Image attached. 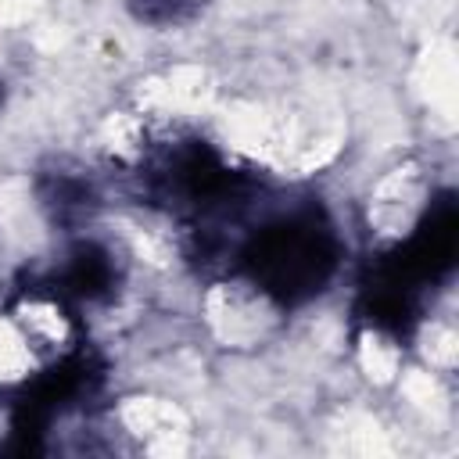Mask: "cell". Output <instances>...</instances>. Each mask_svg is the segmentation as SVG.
I'll return each instance as SVG.
<instances>
[{
	"label": "cell",
	"mask_w": 459,
	"mask_h": 459,
	"mask_svg": "<svg viewBox=\"0 0 459 459\" xmlns=\"http://www.w3.org/2000/svg\"><path fill=\"white\" fill-rule=\"evenodd\" d=\"M455 39L452 29L434 25L430 32L420 36V43L409 54L405 65V93L412 108L427 118V136L423 143L434 147H452L455 136Z\"/></svg>",
	"instance_id": "cell-5"
},
{
	"label": "cell",
	"mask_w": 459,
	"mask_h": 459,
	"mask_svg": "<svg viewBox=\"0 0 459 459\" xmlns=\"http://www.w3.org/2000/svg\"><path fill=\"white\" fill-rule=\"evenodd\" d=\"M97 416L108 434L111 455H154L179 459L204 448V416L183 384L133 373L97 398Z\"/></svg>",
	"instance_id": "cell-3"
},
{
	"label": "cell",
	"mask_w": 459,
	"mask_h": 459,
	"mask_svg": "<svg viewBox=\"0 0 459 459\" xmlns=\"http://www.w3.org/2000/svg\"><path fill=\"white\" fill-rule=\"evenodd\" d=\"M0 305L11 312V319L18 323V330L36 348V355L43 359L50 373L86 355L90 337H93L86 316L32 258H25L4 280Z\"/></svg>",
	"instance_id": "cell-4"
},
{
	"label": "cell",
	"mask_w": 459,
	"mask_h": 459,
	"mask_svg": "<svg viewBox=\"0 0 459 459\" xmlns=\"http://www.w3.org/2000/svg\"><path fill=\"white\" fill-rule=\"evenodd\" d=\"M183 319L201 355L258 362L290 344L298 312L251 269L226 262L183 287Z\"/></svg>",
	"instance_id": "cell-2"
},
{
	"label": "cell",
	"mask_w": 459,
	"mask_h": 459,
	"mask_svg": "<svg viewBox=\"0 0 459 459\" xmlns=\"http://www.w3.org/2000/svg\"><path fill=\"white\" fill-rule=\"evenodd\" d=\"M47 366L36 355V348L25 341L11 312L0 305V402H14L18 394L32 391L39 380H47Z\"/></svg>",
	"instance_id": "cell-7"
},
{
	"label": "cell",
	"mask_w": 459,
	"mask_h": 459,
	"mask_svg": "<svg viewBox=\"0 0 459 459\" xmlns=\"http://www.w3.org/2000/svg\"><path fill=\"white\" fill-rule=\"evenodd\" d=\"M25 100V86H22V72L11 57L0 54V133L18 118V108Z\"/></svg>",
	"instance_id": "cell-8"
},
{
	"label": "cell",
	"mask_w": 459,
	"mask_h": 459,
	"mask_svg": "<svg viewBox=\"0 0 459 459\" xmlns=\"http://www.w3.org/2000/svg\"><path fill=\"white\" fill-rule=\"evenodd\" d=\"M111 7L122 32L176 47L208 25L219 0H111Z\"/></svg>",
	"instance_id": "cell-6"
},
{
	"label": "cell",
	"mask_w": 459,
	"mask_h": 459,
	"mask_svg": "<svg viewBox=\"0 0 459 459\" xmlns=\"http://www.w3.org/2000/svg\"><path fill=\"white\" fill-rule=\"evenodd\" d=\"M445 151L423 140L394 147L351 183L341 215L355 255L373 262L405 258L452 212V165Z\"/></svg>",
	"instance_id": "cell-1"
}]
</instances>
